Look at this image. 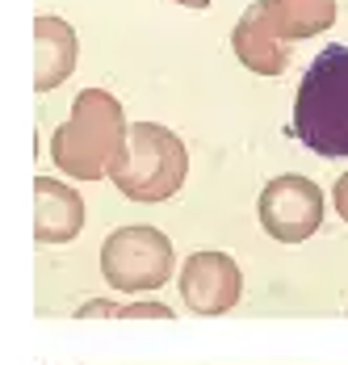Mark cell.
Listing matches in <instances>:
<instances>
[{
  "instance_id": "6da1fadb",
  "label": "cell",
  "mask_w": 348,
  "mask_h": 365,
  "mask_svg": "<svg viewBox=\"0 0 348 365\" xmlns=\"http://www.w3.org/2000/svg\"><path fill=\"white\" fill-rule=\"evenodd\" d=\"M294 135L323 160H348V46H323L302 72Z\"/></svg>"
}]
</instances>
